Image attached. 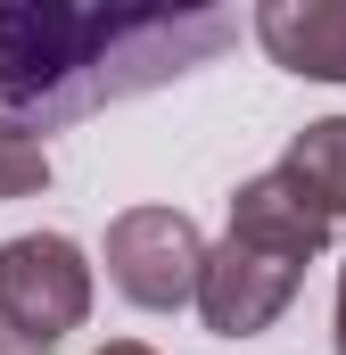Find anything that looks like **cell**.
I'll return each mask as SVG.
<instances>
[{"label":"cell","instance_id":"6da1fadb","mask_svg":"<svg viewBox=\"0 0 346 355\" xmlns=\"http://www.w3.org/2000/svg\"><path fill=\"white\" fill-rule=\"evenodd\" d=\"M239 42L231 8H66V0H8L0 8V124L50 132L91 107L181 83L190 67Z\"/></svg>","mask_w":346,"mask_h":355},{"label":"cell","instance_id":"7a4b0ae2","mask_svg":"<svg viewBox=\"0 0 346 355\" xmlns=\"http://www.w3.org/2000/svg\"><path fill=\"white\" fill-rule=\"evenodd\" d=\"M91 322V257L66 232H17L0 240V331L25 347H58Z\"/></svg>","mask_w":346,"mask_h":355},{"label":"cell","instance_id":"3957f363","mask_svg":"<svg viewBox=\"0 0 346 355\" xmlns=\"http://www.w3.org/2000/svg\"><path fill=\"white\" fill-rule=\"evenodd\" d=\"M198 272H206V240L181 207H124L107 223V281L116 297L173 314V306H198Z\"/></svg>","mask_w":346,"mask_h":355},{"label":"cell","instance_id":"277c9868","mask_svg":"<svg viewBox=\"0 0 346 355\" xmlns=\"http://www.w3.org/2000/svg\"><path fill=\"white\" fill-rule=\"evenodd\" d=\"M297 289H305L297 257H272L256 240L223 232V248H206V272H198V322L215 339H256V331H272L297 306Z\"/></svg>","mask_w":346,"mask_h":355},{"label":"cell","instance_id":"5b68a950","mask_svg":"<svg viewBox=\"0 0 346 355\" xmlns=\"http://www.w3.org/2000/svg\"><path fill=\"white\" fill-rule=\"evenodd\" d=\"M330 215L305 198V182L289 174V166H272V174L239 182L231 190V240H256V248H272V257H297V265H313L322 248H330Z\"/></svg>","mask_w":346,"mask_h":355},{"label":"cell","instance_id":"8992f818","mask_svg":"<svg viewBox=\"0 0 346 355\" xmlns=\"http://www.w3.org/2000/svg\"><path fill=\"white\" fill-rule=\"evenodd\" d=\"M248 25L272 67L305 83H346V0H264Z\"/></svg>","mask_w":346,"mask_h":355},{"label":"cell","instance_id":"52a82bcc","mask_svg":"<svg viewBox=\"0 0 346 355\" xmlns=\"http://www.w3.org/2000/svg\"><path fill=\"white\" fill-rule=\"evenodd\" d=\"M289 174L305 182V198L338 223L346 215V116H322V124H305L297 141H289V157H280Z\"/></svg>","mask_w":346,"mask_h":355},{"label":"cell","instance_id":"ba28073f","mask_svg":"<svg viewBox=\"0 0 346 355\" xmlns=\"http://www.w3.org/2000/svg\"><path fill=\"white\" fill-rule=\"evenodd\" d=\"M33 190H50V149H42L33 132L0 124V207H8V198H33Z\"/></svg>","mask_w":346,"mask_h":355},{"label":"cell","instance_id":"9c48e42d","mask_svg":"<svg viewBox=\"0 0 346 355\" xmlns=\"http://www.w3.org/2000/svg\"><path fill=\"white\" fill-rule=\"evenodd\" d=\"M0 355H50V347H25L17 331H0Z\"/></svg>","mask_w":346,"mask_h":355},{"label":"cell","instance_id":"30bf717a","mask_svg":"<svg viewBox=\"0 0 346 355\" xmlns=\"http://www.w3.org/2000/svg\"><path fill=\"white\" fill-rule=\"evenodd\" d=\"M99 355H157V347H140V339H107Z\"/></svg>","mask_w":346,"mask_h":355},{"label":"cell","instance_id":"8fae6325","mask_svg":"<svg viewBox=\"0 0 346 355\" xmlns=\"http://www.w3.org/2000/svg\"><path fill=\"white\" fill-rule=\"evenodd\" d=\"M338 355H346V265H338Z\"/></svg>","mask_w":346,"mask_h":355}]
</instances>
